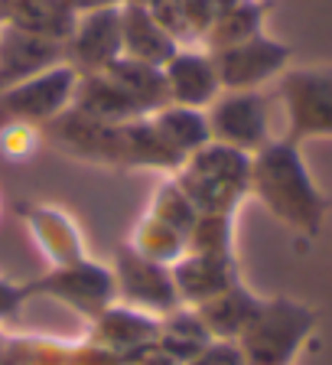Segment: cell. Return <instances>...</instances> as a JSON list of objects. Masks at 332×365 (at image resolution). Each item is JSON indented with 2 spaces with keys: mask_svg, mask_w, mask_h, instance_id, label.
I'll use <instances>...</instances> for the list:
<instances>
[{
  "mask_svg": "<svg viewBox=\"0 0 332 365\" xmlns=\"http://www.w3.org/2000/svg\"><path fill=\"white\" fill-rule=\"evenodd\" d=\"M176 49H182V46L160 26L157 16L150 14V7L124 0L121 4V53L128 59L163 68L176 56Z\"/></svg>",
  "mask_w": 332,
  "mask_h": 365,
  "instance_id": "obj_11",
  "label": "cell"
},
{
  "mask_svg": "<svg viewBox=\"0 0 332 365\" xmlns=\"http://www.w3.org/2000/svg\"><path fill=\"white\" fill-rule=\"evenodd\" d=\"M39 140H43L39 128H26V124H14V128L0 130V150L7 160H26L39 147Z\"/></svg>",
  "mask_w": 332,
  "mask_h": 365,
  "instance_id": "obj_16",
  "label": "cell"
},
{
  "mask_svg": "<svg viewBox=\"0 0 332 365\" xmlns=\"http://www.w3.org/2000/svg\"><path fill=\"white\" fill-rule=\"evenodd\" d=\"M76 14H88V10H101V7H121L124 0H66Z\"/></svg>",
  "mask_w": 332,
  "mask_h": 365,
  "instance_id": "obj_17",
  "label": "cell"
},
{
  "mask_svg": "<svg viewBox=\"0 0 332 365\" xmlns=\"http://www.w3.org/2000/svg\"><path fill=\"white\" fill-rule=\"evenodd\" d=\"M316 327L313 310L294 304V300H274L261 304L257 313L244 327V346H248L251 365H290L294 352Z\"/></svg>",
  "mask_w": 332,
  "mask_h": 365,
  "instance_id": "obj_5",
  "label": "cell"
},
{
  "mask_svg": "<svg viewBox=\"0 0 332 365\" xmlns=\"http://www.w3.org/2000/svg\"><path fill=\"white\" fill-rule=\"evenodd\" d=\"M173 182L205 215H232L251 192V153L209 140L173 170Z\"/></svg>",
  "mask_w": 332,
  "mask_h": 365,
  "instance_id": "obj_2",
  "label": "cell"
},
{
  "mask_svg": "<svg viewBox=\"0 0 332 365\" xmlns=\"http://www.w3.org/2000/svg\"><path fill=\"white\" fill-rule=\"evenodd\" d=\"M78 14L68 7L66 0H14L10 7V20L4 26L33 33V36L53 39V43H66L72 26H76Z\"/></svg>",
  "mask_w": 332,
  "mask_h": 365,
  "instance_id": "obj_13",
  "label": "cell"
},
{
  "mask_svg": "<svg viewBox=\"0 0 332 365\" xmlns=\"http://www.w3.org/2000/svg\"><path fill=\"white\" fill-rule=\"evenodd\" d=\"M121 56V7L78 14L68 39L62 43V62L76 68L78 76L105 72Z\"/></svg>",
  "mask_w": 332,
  "mask_h": 365,
  "instance_id": "obj_8",
  "label": "cell"
},
{
  "mask_svg": "<svg viewBox=\"0 0 332 365\" xmlns=\"http://www.w3.org/2000/svg\"><path fill=\"white\" fill-rule=\"evenodd\" d=\"M277 98L287 114L284 140L300 147L303 140L332 137V66L284 68L277 76Z\"/></svg>",
  "mask_w": 332,
  "mask_h": 365,
  "instance_id": "obj_3",
  "label": "cell"
},
{
  "mask_svg": "<svg viewBox=\"0 0 332 365\" xmlns=\"http://www.w3.org/2000/svg\"><path fill=\"white\" fill-rule=\"evenodd\" d=\"M62 62V46L33 33L0 26V91Z\"/></svg>",
  "mask_w": 332,
  "mask_h": 365,
  "instance_id": "obj_10",
  "label": "cell"
},
{
  "mask_svg": "<svg viewBox=\"0 0 332 365\" xmlns=\"http://www.w3.org/2000/svg\"><path fill=\"white\" fill-rule=\"evenodd\" d=\"M290 53L294 49L287 43H280V39L267 36V33H257V36L244 39V43L215 49L209 56L222 91H257L264 82L277 78L290 66Z\"/></svg>",
  "mask_w": 332,
  "mask_h": 365,
  "instance_id": "obj_7",
  "label": "cell"
},
{
  "mask_svg": "<svg viewBox=\"0 0 332 365\" xmlns=\"http://www.w3.org/2000/svg\"><path fill=\"white\" fill-rule=\"evenodd\" d=\"M78 72L66 62L46 68L39 76L26 78L20 85L0 91V130L26 124V128H43L53 118H59L76 95Z\"/></svg>",
  "mask_w": 332,
  "mask_h": 365,
  "instance_id": "obj_4",
  "label": "cell"
},
{
  "mask_svg": "<svg viewBox=\"0 0 332 365\" xmlns=\"http://www.w3.org/2000/svg\"><path fill=\"white\" fill-rule=\"evenodd\" d=\"M147 7L176 43L199 46V49H202V39L209 33L212 20L219 16L212 0H150Z\"/></svg>",
  "mask_w": 332,
  "mask_h": 365,
  "instance_id": "obj_12",
  "label": "cell"
},
{
  "mask_svg": "<svg viewBox=\"0 0 332 365\" xmlns=\"http://www.w3.org/2000/svg\"><path fill=\"white\" fill-rule=\"evenodd\" d=\"M163 78H166L170 105L205 111V108L222 95L212 56L205 53V49H199V46H182V49H176V56L163 66Z\"/></svg>",
  "mask_w": 332,
  "mask_h": 365,
  "instance_id": "obj_9",
  "label": "cell"
},
{
  "mask_svg": "<svg viewBox=\"0 0 332 365\" xmlns=\"http://www.w3.org/2000/svg\"><path fill=\"white\" fill-rule=\"evenodd\" d=\"M150 121L157 124V130L163 134L166 144L173 147L176 153H182V157L196 153L199 147H205L212 140L205 111H199V108L166 105V108H160V111L150 114Z\"/></svg>",
  "mask_w": 332,
  "mask_h": 365,
  "instance_id": "obj_15",
  "label": "cell"
},
{
  "mask_svg": "<svg viewBox=\"0 0 332 365\" xmlns=\"http://www.w3.org/2000/svg\"><path fill=\"white\" fill-rule=\"evenodd\" d=\"M205 121L215 144L257 153L271 137V101L264 91H222L205 108Z\"/></svg>",
  "mask_w": 332,
  "mask_h": 365,
  "instance_id": "obj_6",
  "label": "cell"
},
{
  "mask_svg": "<svg viewBox=\"0 0 332 365\" xmlns=\"http://www.w3.org/2000/svg\"><path fill=\"white\" fill-rule=\"evenodd\" d=\"M271 10L267 0H238L234 7L222 10L215 20H212L209 33L202 39L205 53H215V49H228V46H238L244 39L264 33V16Z\"/></svg>",
  "mask_w": 332,
  "mask_h": 365,
  "instance_id": "obj_14",
  "label": "cell"
},
{
  "mask_svg": "<svg viewBox=\"0 0 332 365\" xmlns=\"http://www.w3.org/2000/svg\"><path fill=\"white\" fill-rule=\"evenodd\" d=\"M251 192L284 225L296 228L310 238L319 235L329 199L313 182L296 144L274 137L257 153H251Z\"/></svg>",
  "mask_w": 332,
  "mask_h": 365,
  "instance_id": "obj_1",
  "label": "cell"
}]
</instances>
